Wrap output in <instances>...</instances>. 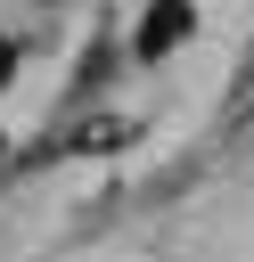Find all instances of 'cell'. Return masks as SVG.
Listing matches in <instances>:
<instances>
[{
  "label": "cell",
  "instance_id": "cell-1",
  "mask_svg": "<svg viewBox=\"0 0 254 262\" xmlns=\"http://www.w3.org/2000/svg\"><path fill=\"white\" fill-rule=\"evenodd\" d=\"M188 33H197V8H188V0H156V8H147V25L131 33V57H139V66H164Z\"/></svg>",
  "mask_w": 254,
  "mask_h": 262
},
{
  "label": "cell",
  "instance_id": "cell-2",
  "mask_svg": "<svg viewBox=\"0 0 254 262\" xmlns=\"http://www.w3.org/2000/svg\"><path fill=\"white\" fill-rule=\"evenodd\" d=\"M254 106V41H246V57H238V90H229V115H246Z\"/></svg>",
  "mask_w": 254,
  "mask_h": 262
},
{
  "label": "cell",
  "instance_id": "cell-3",
  "mask_svg": "<svg viewBox=\"0 0 254 262\" xmlns=\"http://www.w3.org/2000/svg\"><path fill=\"white\" fill-rule=\"evenodd\" d=\"M8 74H16V41H0V82H8Z\"/></svg>",
  "mask_w": 254,
  "mask_h": 262
}]
</instances>
